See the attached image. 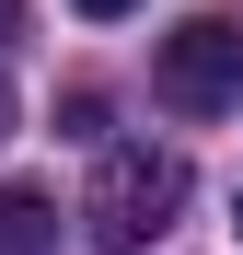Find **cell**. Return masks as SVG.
<instances>
[{
    "instance_id": "obj_1",
    "label": "cell",
    "mask_w": 243,
    "mask_h": 255,
    "mask_svg": "<svg viewBox=\"0 0 243 255\" xmlns=\"http://www.w3.org/2000/svg\"><path fill=\"white\" fill-rule=\"evenodd\" d=\"M185 197H197L185 151L116 139V151L93 162V186H81V244H93V255H139V244H162V232L185 221Z\"/></svg>"
},
{
    "instance_id": "obj_2",
    "label": "cell",
    "mask_w": 243,
    "mask_h": 255,
    "mask_svg": "<svg viewBox=\"0 0 243 255\" xmlns=\"http://www.w3.org/2000/svg\"><path fill=\"white\" fill-rule=\"evenodd\" d=\"M151 93L174 105V116H220V105H243V23H232V12L174 23V35L151 47Z\"/></svg>"
},
{
    "instance_id": "obj_3",
    "label": "cell",
    "mask_w": 243,
    "mask_h": 255,
    "mask_svg": "<svg viewBox=\"0 0 243 255\" xmlns=\"http://www.w3.org/2000/svg\"><path fill=\"white\" fill-rule=\"evenodd\" d=\"M0 255H58V197L47 186H0Z\"/></svg>"
},
{
    "instance_id": "obj_4",
    "label": "cell",
    "mask_w": 243,
    "mask_h": 255,
    "mask_svg": "<svg viewBox=\"0 0 243 255\" xmlns=\"http://www.w3.org/2000/svg\"><path fill=\"white\" fill-rule=\"evenodd\" d=\"M70 12H81V23H116V12H139V0H70Z\"/></svg>"
},
{
    "instance_id": "obj_5",
    "label": "cell",
    "mask_w": 243,
    "mask_h": 255,
    "mask_svg": "<svg viewBox=\"0 0 243 255\" xmlns=\"http://www.w3.org/2000/svg\"><path fill=\"white\" fill-rule=\"evenodd\" d=\"M0 139H12V81H0Z\"/></svg>"
},
{
    "instance_id": "obj_6",
    "label": "cell",
    "mask_w": 243,
    "mask_h": 255,
    "mask_svg": "<svg viewBox=\"0 0 243 255\" xmlns=\"http://www.w3.org/2000/svg\"><path fill=\"white\" fill-rule=\"evenodd\" d=\"M12 23H23V0H0V35H12Z\"/></svg>"
},
{
    "instance_id": "obj_7",
    "label": "cell",
    "mask_w": 243,
    "mask_h": 255,
    "mask_svg": "<svg viewBox=\"0 0 243 255\" xmlns=\"http://www.w3.org/2000/svg\"><path fill=\"white\" fill-rule=\"evenodd\" d=\"M232 221H243V209H232Z\"/></svg>"
}]
</instances>
